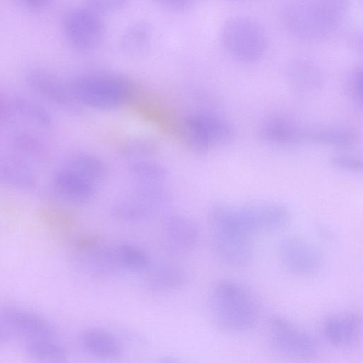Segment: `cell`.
Masks as SVG:
<instances>
[{"mask_svg":"<svg viewBox=\"0 0 363 363\" xmlns=\"http://www.w3.org/2000/svg\"><path fill=\"white\" fill-rule=\"evenodd\" d=\"M348 7V0H293L284 7L282 20L294 38L318 42L335 32Z\"/></svg>","mask_w":363,"mask_h":363,"instance_id":"obj_1","label":"cell"},{"mask_svg":"<svg viewBox=\"0 0 363 363\" xmlns=\"http://www.w3.org/2000/svg\"><path fill=\"white\" fill-rule=\"evenodd\" d=\"M207 313L219 329L240 333L254 328L259 308L252 294L240 283L224 279L216 283L208 294Z\"/></svg>","mask_w":363,"mask_h":363,"instance_id":"obj_2","label":"cell"},{"mask_svg":"<svg viewBox=\"0 0 363 363\" xmlns=\"http://www.w3.org/2000/svg\"><path fill=\"white\" fill-rule=\"evenodd\" d=\"M70 83L81 106L97 110L118 108L130 99L133 92L129 80L115 73H84Z\"/></svg>","mask_w":363,"mask_h":363,"instance_id":"obj_3","label":"cell"},{"mask_svg":"<svg viewBox=\"0 0 363 363\" xmlns=\"http://www.w3.org/2000/svg\"><path fill=\"white\" fill-rule=\"evenodd\" d=\"M220 35L225 50L242 63L257 62L267 51L266 33L252 18L238 16L229 19L222 27Z\"/></svg>","mask_w":363,"mask_h":363,"instance_id":"obj_4","label":"cell"},{"mask_svg":"<svg viewBox=\"0 0 363 363\" xmlns=\"http://www.w3.org/2000/svg\"><path fill=\"white\" fill-rule=\"evenodd\" d=\"M164 185H134L113 204L112 216L123 223L140 224L164 212L171 202V194Z\"/></svg>","mask_w":363,"mask_h":363,"instance_id":"obj_5","label":"cell"},{"mask_svg":"<svg viewBox=\"0 0 363 363\" xmlns=\"http://www.w3.org/2000/svg\"><path fill=\"white\" fill-rule=\"evenodd\" d=\"M182 128L187 145L198 154H205L214 147L226 145L234 137V129L230 122L210 111L189 114Z\"/></svg>","mask_w":363,"mask_h":363,"instance_id":"obj_6","label":"cell"},{"mask_svg":"<svg viewBox=\"0 0 363 363\" xmlns=\"http://www.w3.org/2000/svg\"><path fill=\"white\" fill-rule=\"evenodd\" d=\"M225 206L233 222L251 235L257 232L280 230L290 220L289 210L277 203L262 202L240 206L225 203Z\"/></svg>","mask_w":363,"mask_h":363,"instance_id":"obj_7","label":"cell"},{"mask_svg":"<svg viewBox=\"0 0 363 363\" xmlns=\"http://www.w3.org/2000/svg\"><path fill=\"white\" fill-rule=\"evenodd\" d=\"M62 29L68 43L82 52L96 50L105 36L101 14L86 6L68 11L63 18Z\"/></svg>","mask_w":363,"mask_h":363,"instance_id":"obj_8","label":"cell"},{"mask_svg":"<svg viewBox=\"0 0 363 363\" xmlns=\"http://www.w3.org/2000/svg\"><path fill=\"white\" fill-rule=\"evenodd\" d=\"M269 342L279 354L298 359L313 358L320 350L318 340L312 333L281 316L270 321Z\"/></svg>","mask_w":363,"mask_h":363,"instance_id":"obj_9","label":"cell"},{"mask_svg":"<svg viewBox=\"0 0 363 363\" xmlns=\"http://www.w3.org/2000/svg\"><path fill=\"white\" fill-rule=\"evenodd\" d=\"M73 247L80 267L90 277L108 278L123 272L115 245H106L95 235H84L77 238Z\"/></svg>","mask_w":363,"mask_h":363,"instance_id":"obj_10","label":"cell"},{"mask_svg":"<svg viewBox=\"0 0 363 363\" xmlns=\"http://www.w3.org/2000/svg\"><path fill=\"white\" fill-rule=\"evenodd\" d=\"M281 262L290 272L299 276H313L323 267L324 257L314 242L297 235L281 239L278 245Z\"/></svg>","mask_w":363,"mask_h":363,"instance_id":"obj_11","label":"cell"},{"mask_svg":"<svg viewBox=\"0 0 363 363\" xmlns=\"http://www.w3.org/2000/svg\"><path fill=\"white\" fill-rule=\"evenodd\" d=\"M30 89L48 102L65 111L77 112L81 104L72 90L71 83L44 68H32L25 75Z\"/></svg>","mask_w":363,"mask_h":363,"instance_id":"obj_12","label":"cell"},{"mask_svg":"<svg viewBox=\"0 0 363 363\" xmlns=\"http://www.w3.org/2000/svg\"><path fill=\"white\" fill-rule=\"evenodd\" d=\"M0 325L8 334L25 341L44 337H57L54 325L46 318L28 310L13 306L0 308Z\"/></svg>","mask_w":363,"mask_h":363,"instance_id":"obj_13","label":"cell"},{"mask_svg":"<svg viewBox=\"0 0 363 363\" xmlns=\"http://www.w3.org/2000/svg\"><path fill=\"white\" fill-rule=\"evenodd\" d=\"M212 245L217 257L230 267H240L253 257L252 237L230 229H211Z\"/></svg>","mask_w":363,"mask_h":363,"instance_id":"obj_14","label":"cell"},{"mask_svg":"<svg viewBox=\"0 0 363 363\" xmlns=\"http://www.w3.org/2000/svg\"><path fill=\"white\" fill-rule=\"evenodd\" d=\"M323 331L333 347L343 350L357 347L361 341V317L354 312H340L329 315L324 321Z\"/></svg>","mask_w":363,"mask_h":363,"instance_id":"obj_15","label":"cell"},{"mask_svg":"<svg viewBox=\"0 0 363 363\" xmlns=\"http://www.w3.org/2000/svg\"><path fill=\"white\" fill-rule=\"evenodd\" d=\"M52 184L60 198L75 204L89 201L97 190V185L65 164L53 173Z\"/></svg>","mask_w":363,"mask_h":363,"instance_id":"obj_16","label":"cell"},{"mask_svg":"<svg viewBox=\"0 0 363 363\" xmlns=\"http://www.w3.org/2000/svg\"><path fill=\"white\" fill-rule=\"evenodd\" d=\"M163 237L167 247L174 252H184L194 249L200 238V229L191 217L175 213L166 218Z\"/></svg>","mask_w":363,"mask_h":363,"instance_id":"obj_17","label":"cell"},{"mask_svg":"<svg viewBox=\"0 0 363 363\" xmlns=\"http://www.w3.org/2000/svg\"><path fill=\"white\" fill-rule=\"evenodd\" d=\"M36 184V174L27 160L16 152L0 154V186L29 191Z\"/></svg>","mask_w":363,"mask_h":363,"instance_id":"obj_18","label":"cell"},{"mask_svg":"<svg viewBox=\"0 0 363 363\" xmlns=\"http://www.w3.org/2000/svg\"><path fill=\"white\" fill-rule=\"evenodd\" d=\"M143 284L146 289L154 293L177 291L188 284L187 271L174 263H162L150 267L144 272Z\"/></svg>","mask_w":363,"mask_h":363,"instance_id":"obj_19","label":"cell"},{"mask_svg":"<svg viewBox=\"0 0 363 363\" xmlns=\"http://www.w3.org/2000/svg\"><path fill=\"white\" fill-rule=\"evenodd\" d=\"M303 126L290 118L273 116L262 123L259 135L266 143L291 145L303 141Z\"/></svg>","mask_w":363,"mask_h":363,"instance_id":"obj_20","label":"cell"},{"mask_svg":"<svg viewBox=\"0 0 363 363\" xmlns=\"http://www.w3.org/2000/svg\"><path fill=\"white\" fill-rule=\"evenodd\" d=\"M79 344L87 354L103 359H112L121 353V345L111 331L99 328H89L79 335Z\"/></svg>","mask_w":363,"mask_h":363,"instance_id":"obj_21","label":"cell"},{"mask_svg":"<svg viewBox=\"0 0 363 363\" xmlns=\"http://www.w3.org/2000/svg\"><path fill=\"white\" fill-rule=\"evenodd\" d=\"M358 140L357 132L346 125H315L305 126L303 141L335 147H349Z\"/></svg>","mask_w":363,"mask_h":363,"instance_id":"obj_22","label":"cell"},{"mask_svg":"<svg viewBox=\"0 0 363 363\" xmlns=\"http://www.w3.org/2000/svg\"><path fill=\"white\" fill-rule=\"evenodd\" d=\"M287 76L297 89L311 91L318 89L323 82L322 74L318 66L305 58H296L288 65Z\"/></svg>","mask_w":363,"mask_h":363,"instance_id":"obj_23","label":"cell"},{"mask_svg":"<svg viewBox=\"0 0 363 363\" xmlns=\"http://www.w3.org/2000/svg\"><path fill=\"white\" fill-rule=\"evenodd\" d=\"M128 172L134 185H162L167 179L165 167L151 158L130 161Z\"/></svg>","mask_w":363,"mask_h":363,"instance_id":"obj_24","label":"cell"},{"mask_svg":"<svg viewBox=\"0 0 363 363\" xmlns=\"http://www.w3.org/2000/svg\"><path fill=\"white\" fill-rule=\"evenodd\" d=\"M152 38L150 25L138 21L129 25L120 38L122 51L129 56H139L148 49Z\"/></svg>","mask_w":363,"mask_h":363,"instance_id":"obj_25","label":"cell"},{"mask_svg":"<svg viewBox=\"0 0 363 363\" xmlns=\"http://www.w3.org/2000/svg\"><path fill=\"white\" fill-rule=\"evenodd\" d=\"M24 350L28 356L41 362H60L67 357V350L58 337L26 340Z\"/></svg>","mask_w":363,"mask_h":363,"instance_id":"obj_26","label":"cell"},{"mask_svg":"<svg viewBox=\"0 0 363 363\" xmlns=\"http://www.w3.org/2000/svg\"><path fill=\"white\" fill-rule=\"evenodd\" d=\"M65 164L97 186L104 181L107 173L104 162L90 152L74 153Z\"/></svg>","mask_w":363,"mask_h":363,"instance_id":"obj_27","label":"cell"},{"mask_svg":"<svg viewBox=\"0 0 363 363\" xmlns=\"http://www.w3.org/2000/svg\"><path fill=\"white\" fill-rule=\"evenodd\" d=\"M15 152L27 160L44 162L49 157L45 143L36 134L28 130L16 132L11 138Z\"/></svg>","mask_w":363,"mask_h":363,"instance_id":"obj_28","label":"cell"},{"mask_svg":"<svg viewBox=\"0 0 363 363\" xmlns=\"http://www.w3.org/2000/svg\"><path fill=\"white\" fill-rule=\"evenodd\" d=\"M11 100L15 114L44 128H50L52 126V115L40 102L20 95L15 96Z\"/></svg>","mask_w":363,"mask_h":363,"instance_id":"obj_29","label":"cell"},{"mask_svg":"<svg viewBox=\"0 0 363 363\" xmlns=\"http://www.w3.org/2000/svg\"><path fill=\"white\" fill-rule=\"evenodd\" d=\"M115 247L123 272H144L150 267V257L140 247L128 242H121Z\"/></svg>","mask_w":363,"mask_h":363,"instance_id":"obj_30","label":"cell"},{"mask_svg":"<svg viewBox=\"0 0 363 363\" xmlns=\"http://www.w3.org/2000/svg\"><path fill=\"white\" fill-rule=\"evenodd\" d=\"M157 144L152 139L145 138L132 139L122 145L119 149L120 155L133 161L150 158L158 151Z\"/></svg>","mask_w":363,"mask_h":363,"instance_id":"obj_31","label":"cell"},{"mask_svg":"<svg viewBox=\"0 0 363 363\" xmlns=\"http://www.w3.org/2000/svg\"><path fill=\"white\" fill-rule=\"evenodd\" d=\"M330 163L336 169L345 172H359L362 169V162L359 158L345 154L334 155Z\"/></svg>","mask_w":363,"mask_h":363,"instance_id":"obj_32","label":"cell"},{"mask_svg":"<svg viewBox=\"0 0 363 363\" xmlns=\"http://www.w3.org/2000/svg\"><path fill=\"white\" fill-rule=\"evenodd\" d=\"M129 0H84L86 6L100 14L114 13L123 9Z\"/></svg>","mask_w":363,"mask_h":363,"instance_id":"obj_33","label":"cell"},{"mask_svg":"<svg viewBox=\"0 0 363 363\" xmlns=\"http://www.w3.org/2000/svg\"><path fill=\"white\" fill-rule=\"evenodd\" d=\"M348 89L352 98L362 106V72L360 67L355 68L349 77Z\"/></svg>","mask_w":363,"mask_h":363,"instance_id":"obj_34","label":"cell"},{"mask_svg":"<svg viewBox=\"0 0 363 363\" xmlns=\"http://www.w3.org/2000/svg\"><path fill=\"white\" fill-rule=\"evenodd\" d=\"M157 4L172 11H182L189 7L195 0H152Z\"/></svg>","mask_w":363,"mask_h":363,"instance_id":"obj_35","label":"cell"},{"mask_svg":"<svg viewBox=\"0 0 363 363\" xmlns=\"http://www.w3.org/2000/svg\"><path fill=\"white\" fill-rule=\"evenodd\" d=\"M14 114L11 100L0 93V123L7 122Z\"/></svg>","mask_w":363,"mask_h":363,"instance_id":"obj_36","label":"cell"},{"mask_svg":"<svg viewBox=\"0 0 363 363\" xmlns=\"http://www.w3.org/2000/svg\"><path fill=\"white\" fill-rule=\"evenodd\" d=\"M23 6L32 10H40L49 6L53 0H18Z\"/></svg>","mask_w":363,"mask_h":363,"instance_id":"obj_37","label":"cell"},{"mask_svg":"<svg viewBox=\"0 0 363 363\" xmlns=\"http://www.w3.org/2000/svg\"><path fill=\"white\" fill-rule=\"evenodd\" d=\"M6 335L7 334L6 333V332L4 330V329L0 325V345L2 343V342L6 338Z\"/></svg>","mask_w":363,"mask_h":363,"instance_id":"obj_38","label":"cell"}]
</instances>
